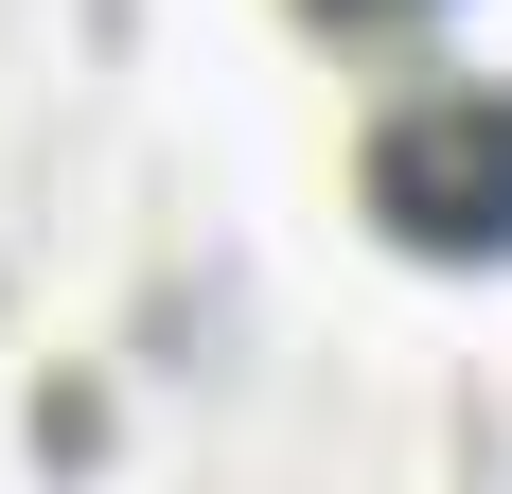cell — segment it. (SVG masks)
Masks as SVG:
<instances>
[{"instance_id": "6da1fadb", "label": "cell", "mask_w": 512, "mask_h": 494, "mask_svg": "<svg viewBox=\"0 0 512 494\" xmlns=\"http://www.w3.org/2000/svg\"><path fill=\"white\" fill-rule=\"evenodd\" d=\"M354 195L407 265H512V89H477V71L389 89L354 142Z\"/></svg>"}, {"instance_id": "7a4b0ae2", "label": "cell", "mask_w": 512, "mask_h": 494, "mask_svg": "<svg viewBox=\"0 0 512 494\" xmlns=\"http://www.w3.org/2000/svg\"><path fill=\"white\" fill-rule=\"evenodd\" d=\"M318 36H424V18H442V0H301Z\"/></svg>"}]
</instances>
